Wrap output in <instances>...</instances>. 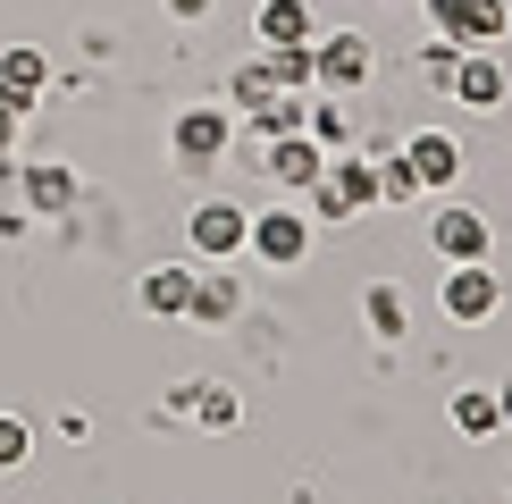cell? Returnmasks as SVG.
Segmentation results:
<instances>
[{
	"label": "cell",
	"instance_id": "cell-1",
	"mask_svg": "<svg viewBox=\"0 0 512 504\" xmlns=\"http://www.w3.org/2000/svg\"><path fill=\"white\" fill-rule=\"evenodd\" d=\"M303 210H311L319 227H353L361 210H378V168L361 160V152H336V160H328V177L303 194Z\"/></svg>",
	"mask_w": 512,
	"mask_h": 504
},
{
	"label": "cell",
	"instance_id": "cell-2",
	"mask_svg": "<svg viewBox=\"0 0 512 504\" xmlns=\"http://www.w3.org/2000/svg\"><path fill=\"white\" fill-rule=\"evenodd\" d=\"M311 236H319V219L303 202H269V210H252V236H244V252L252 261H269V269H303L311 261Z\"/></svg>",
	"mask_w": 512,
	"mask_h": 504
},
{
	"label": "cell",
	"instance_id": "cell-3",
	"mask_svg": "<svg viewBox=\"0 0 512 504\" xmlns=\"http://www.w3.org/2000/svg\"><path fill=\"white\" fill-rule=\"evenodd\" d=\"M437 311L454 328H479V320H496L504 311V278H496V261H454L437 278Z\"/></svg>",
	"mask_w": 512,
	"mask_h": 504
},
{
	"label": "cell",
	"instance_id": "cell-4",
	"mask_svg": "<svg viewBox=\"0 0 512 504\" xmlns=\"http://www.w3.org/2000/svg\"><path fill=\"white\" fill-rule=\"evenodd\" d=\"M429 252H437L445 269H454V261H496V227H487V210L437 202V210H429Z\"/></svg>",
	"mask_w": 512,
	"mask_h": 504
},
{
	"label": "cell",
	"instance_id": "cell-5",
	"mask_svg": "<svg viewBox=\"0 0 512 504\" xmlns=\"http://www.w3.org/2000/svg\"><path fill=\"white\" fill-rule=\"evenodd\" d=\"M168 143H177V168H194V177H202V168L236 143V110H227V101H194V110H177Z\"/></svg>",
	"mask_w": 512,
	"mask_h": 504
},
{
	"label": "cell",
	"instance_id": "cell-6",
	"mask_svg": "<svg viewBox=\"0 0 512 504\" xmlns=\"http://www.w3.org/2000/svg\"><path fill=\"white\" fill-rule=\"evenodd\" d=\"M429 17H437L445 42H462V51H496V42L512 34L504 0H429Z\"/></svg>",
	"mask_w": 512,
	"mask_h": 504
},
{
	"label": "cell",
	"instance_id": "cell-7",
	"mask_svg": "<svg viewBox=\"0 0 512 504\" xmlns=\"http://www.w3.org/2000/svg\"><path fill=\"white\" fill-rule=\"evenodd\" d=\"M244 236H252V210L244 202H202L194 219H185V244H194V261H236L244 252Z\"/></svg>",
	"mask_w": 512,
	"mask_h": 504
},
{
	"label": "cell",
	"instance_id": "cell-8",
	"mask_svg": "<svg viewBox=\"0 0 512 504\" xmlns=\"http://www.w3.org/2000/svg\"><path fill=\"white\" fill-rule=\"evenodd\" d=\"M311 59H319V93H361L378 51H370V34H319Z\"/></svg>",
	"mask_w": 512,
	"mask_h": 504
},
{
	"label": "cell",
	"instance_id": "cell-9",
	"mask_svg": "<svg viewBox=\"0 0 512 504\" xmlns=\"http://www.w3.org/2000/svg\"><path fill=\"white\" fill-rule=\"evenodd\" d=\"M261 160H269V177H277V185H286V194H294V202H303V194H311V185H319V177H328V152H319V143L303 135V126H294V135H277V143H261Z\"/></svg>",
	"mask_w": 512,
	"mask_h": 504
},
{
	"label": "cell",
	"instance_id": "cell-10",
	"mask_svg": "<svg viewBox=\"0 0 512 504\" xmlns=\"http://www.w3.org/2000/svg\"><path fill=\"white\" fill-rule=\"evenodd\" d=\"M403 160H412L420 194H445V185L462 177V143L445 135V126H420V135H403Z\"/></svg>",
	"mask_w": 512,
	"mask_h": 504
},
{
	"label": "cell",
	"instance_id": "cell-11",
	"mask_svg": "<svg viewBox=\"0 0 512 504\" xmlns=\"http://www.w3.org/2000/svg\"><path fill=\"white\" fill-rule=\"evenodd\" d=\"M244 311V286L227 278V261H202L194 269V303H185V328H227Z\"/></svg>",
	"mask_w": 512,
	"mask_h": 504
},
{
	"label": "cell",
	"instance_id": "cell-12",
	"mask_svg": "<svg viewBox=\"0 0 512 504\" xmlns=\"http://www.w3.org/2000/svg\"><path fill=\"white\" fill-rule=\"evenodd\" d=\"M504 59L496 51H462V68H454V101L462 110H504Z\"/></svg>",
	"mask_w": 512,
	"mask_h": 504
},
{
	"label": "cell",
	"instance_id": "cell-13",
	"mask_svg": "<svg viewBox=\"0 0 512 504\" xmlns=\"http://www.w3.org/2000/svg\"><path fill=\"white\" fill-rule=\"evenodd\" d=\"M42 84H51V59L34 51V42H9L0 51V101H17V110H34Z\"/></svg>",
	"mask_w": 512,
	"mask_h": 504
},
{
	"label": "cell",
	"instance_id": "cell-14",
	"mask_svg": "<svg viewBox=\"0 0 512 504\" xmlns=\"http://www.w3.org/2000/svg\"><path fill=\"white\" fill-rule=\"evenodd\" d=\"M135 303L152 311V320H185V303H194V261H168V269H152V278L135 286Z\"/></svg>",
	"mask_w": 512,
	"mask_h": 504
},
{
	"label": "cell",
	"instance_id": "cell-15",
	"mask_svg": "<svg viewBox=\"0 0 512 504\" xmlns=\"http://www.w3.org/2000/svg\"><path fill=\"white\" fill-rule=\"evenodd\" d=\"M361 320H370V336H378V345H395V336H412V294H403L395 278L361 286Z\"/></svg>",
	"mask_w": 512,
	"mask_h": 504
},
{
	"label": "cell",
	"instance_id": "cell-16",
	"mask_svg": "<svg viewBox=\"0 0 512 504\" xmlns=\"http://www.w3.org/2000/svg\"><path fill=\"white\" fill-rule=\"evenodd\" d=\"M462 437H504V395L496 387H454V404H445Z\"/></svg>",
	"mask_w": 512,
	"mask_h": 504
},
{
	"label": "cell",
	"instance_id": "cell-17",
	"mask_svg": "<svg viewBox=\"0 0 512 504\" xmlns=\"http://www.w3.org/2000/svg\"><path fill=\"white\" fill-rule=\"evenodd\" d=\"M252 26H261V51H277V42H311V9L303 0H261Z\"/></svg>",
	"mask_w": 512,
	"mask_h": 504
},
{
	"label": "cell",
	"instance_id": "cell-18",
	"mask_svg": "<svg viewBox=\"0 0 512 504\" xmlns=\"http://www.w3.org/2000/svg\"><path fill=\"white\" fill-rule=\"evenodd\" d=\"M303 135L319 143V152H345V143H353V126H345V93H311V118H303Z\"/></svg>",
	"mask_w": 512,
	"mask_h": 504
},
{
	"label": "cell",
	"instance_id": "cell-19",
	"mask_svg": "<svg viewBox=\"0 0 512 504\" xmlns=\"http://www.w3.org/2000/svg\"><path fill=\"white\" fill-rule=\"evenodd\" d=\"M26 210H76V168H59V160L26 168Z\"/></svg>",
	"mask_w": 512,
	"mask_h": 504
},
{
	"label": "cell",
	"instance_id": "cell-20",
	"mask_svg": "<svg viewBox=\"0 0 512 504\" xmlns=\"http://www.w3.org/2000/svg\"><path fill=\"white\" fill-rule=\"evenodd\" d=\"M194 420H202V429H236V420H244V404L219 387V378H194Z\"/></svg>",
	"mask_w": 512,
	"mask_h": 504
},
{
	"label": "cell",
	"instance_id": "cell-21",
	"mask_svg": "<svg viewBox=\"0 0 512 504\" xmlns=\"http://www.w3.org/2000/svg\"><path fill=\"white\" fill-rule=\"evenodd\" d=\"M454 68H462V42H420V84H437V93H454Z\"/></svg>",
	"mask_w": 512,
	"mask_h": 504
},
{
	"label": "cell",
	"instance_id": "cell-22",
	"mask_svg": "<svg viewBox=\"0 0 512 504\" xmlns=\"http://www.w3.org/2000/svg\"><path fill=\"white\" fill-rule=\"evenodd\" d=\"M26 454H34V429L17 412H0V471H26Z\"/></svg>",
	"mask_w": 512,
	"mask_h": 504
},
{
	"label": "cell",
	"instance_id": "cell-23",
	"mask_svg": "<svg viewBox=\"0 0 512 504\" xmlns=\"http://www.w3.org/2000/svg\"><path fill=\"white\" fill-rule=\"evenodd\" d=\"M17 118H26V110H17V101H0V152L17 143Z\"/></svg>",
	"mask_w": 512,
	"mask_h": 504
},
{
	"label": "cell",
	"instance_id": "cell-24",
	"mask_svg": "<svg viewBox=\"0 0 512 504\" xmlns=\"http://www.w3.org/2000/svg\"><path fill=\"white\" fill-rule=\"evenodd\" d=\"M168 17H185V26H194V17H210V0H168Z\"/></svg>",
	"mask_w": 512,
	"mask_h": 504
},
{
	"label": "cell",
	"instance_id": "cell-25",
	"mask_svg": "<svg viewBox=\"0 0 512 504\" xmlns=\"http://www.w3.org/2000/svg\"><path fill=\"white\" fill-rule=\"evenodd\" d=\"M496 395H504V429H512V387H496Z\"/></svg>",
	"mask_w": 512,
	"mask_h": 504
}]
</instances>
